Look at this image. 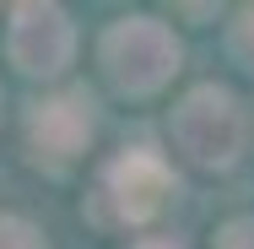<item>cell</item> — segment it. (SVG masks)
<instances>
[{"mask_svg":"<svg viewBox=\"0 0 254 249\" xmlns=\"http://www.w3.org/2000/svg\"><path fill=\"white\" fill-rule=\"evenodd\" d=\"M5 54L22 76L49 82L76 60V27L70 16L49 0H22L11 5V27H5Z\"/></svg>","mask_w":254,"mask_h":249,"instance_id":"obj_4","label":"cell"},{"mask_svg":"<svg viewBox=\"0 0 254 249\" xmlns=\"http://www.w3.org/2000/svg\"><path fill=\"white\" fill-rule=\"evenodd\" d=\"M233 49H238V54H244V60L254 65V5L244 11V16H238V27H233Z\"/></svg>","mask_w":254,"mask_h":249,"instance_id":"obj_8","label":"cell"},{"mask_svg":"<svg viewBox=\"0 0 254 249\" xmlns=\"http://www.w3.org/2000/svg\"><path fill=\"white\" fill-rule=\"evenodd\" d=\"M179 60H184L179 38L157 16H119V22L103 27V38H98V65L108 76V87L125 92V98L162 92L179 76Z\"/></svg>","mask_w":254,"mask_h":249,"instance_id":"obj_1","label":"cell"},{"mask_svg":"<svg viewBox=\"0 0 254 249\" xmlns=\"http://www.w3.org/2000/svg\"><path fill=\"white\" fill-rule=\"evenodd\" d=\"M92 130H98V119H92V98L87 92L44 98V103H33V114H27V147H33L38 163L49 157L54 168L76 163L81 152L92 147Z\"/></svg>","mask_w":254,"mask_h":249,"instance_id":"obj_5","label":"cell"},{"mask_svg":"<svg viewBox=\"0 0 254 249\" xmlns=\"http://www.w3.org/2000/svg\"><path fill=\"white\" fill-rule=\"evenodd\" d=\"M0 249H44V233H38L27 217L0 211Z\"/></svg>","mask_w":254,"mask_h":249,"instance_id":"obj_6","label":"cell"},{"mask_svg":"<svg viewBox=\"0 0 254 249\" xmlns=\"http://www.w3.org/2000/svg\"><path fill=\"white\" fill-rule=\"evenodd\" d=\"M168 136H173V147H179L184 163L216 173V168H233L238 163L244 136H249V119H244V108H238V98L227 87L205 82V87H190L184 98L173 103Z\"/></svg>","mask_w":254,"mask_h":249,"instance_id":"obj_2","label":"cell"},{"mask_svg":"<svg viewBox=\"0 0 254 249\" xmlns=\"http://www.w3.org/2000/svg\"><path fill=\"white\" fill-rule=\"evenodd\" d=\"M135 249H179V244H168V239H141Z\"/></svg>","mask_w":254,"mask_h":249,"instance_id":"obj_9","label":"cell"},{"mask_svg":"<svg viewBox=\"0 0 254 249\" xmlns=\"http://www.w3.org/2000/svg\"><path fill=\"white\" fill-rule=\"evenodd\" d=\"M211 249H254V217H233V222H222L216 239H211Z\"/></svg>","mask_w":254,"mask_h":249,"instance_id":"obj_7","label":"cell"},{"mask_svg":"<svg viewBox=\"0 0 254 249\" xmlns=\"http://www.w3.org/2000/svg\"><path fill=\"white\" fill-rule=\"evenodd\" d=\"M173 190V173L168 163L152 152H119L108 168L98 173V217L114 228H135V222H152L157 211L168 206Z\"/></svg>","mask_w":254,"mask_h":249,"instance_id":"obj_3","label":"cell"}]
</instances>
